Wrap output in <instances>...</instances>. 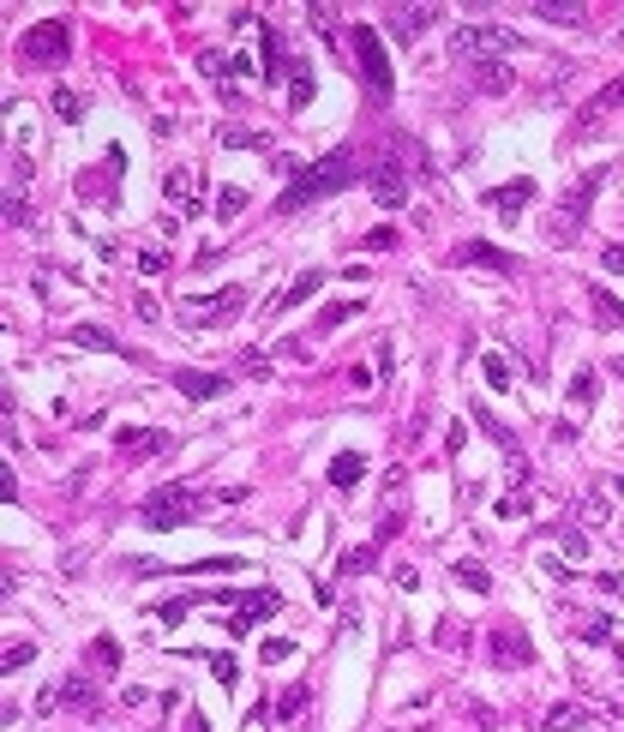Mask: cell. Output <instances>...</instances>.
<instances>
[{"mask_svg":"<svg viewBox=\"0 0 624 732\" xmlns=\"http://www.w3.org/2000/svg\"><path fill=\"white\" fill-rule=\"evenodd\" d=\"M217 145H228V151H265L271 138H265V132H247V127H223V132H217Z\"/></svg>","mask_w":624,"mask_h":732,"instance_id":"obj_30","label":"cell"},{"mask_svg":"<svg viewBox=\"0 0 624 732\" xmlns=\"http://www.w3.org/2000/svg\"><path fill=\"white\" fill-rule=\"evenodd\" d=\"M241 204H247V193H241V186H223V193H217V216H234Z\"/></svg>","mask_w":624,"mask_h":732,"instance_id":"obj_42","label":"cell"},{"mask_svg":"<svg viewBox=\"0 0 624 732\" xmlns=\"http://www.w3.org/2000/svg\"><path fill=\"white\" fill-rule=\"evenodd\" d=\"M169 384H175L186 403H217V397L228 390L223 373H199V366H175V373H169Z\"/></svg>","mask_w":624,"mask_h":732,"instance_id":"obj_10","label":"cell"},{"mask_svg":"<svg viewBox=\"0 0 624 732\" xmlns=\"http://www.w3.org/2000/svg\"><path fill=\"white\" fill-rule=\"evenodd\" d=\"M600 180H606V162H600V169H588V175H576L571 193L552 204V216H547V240H552V247H576V234L588 228V210H595Z\"/></svg>","mask_w":624,"mask_h":732,"instance_id":"obj_2","label":"cell"},{"mask_svg":"<svg viewBox=\"0 0 624 732\" xmlns=\"http://www.w3.org/2000/svg\"><path fill=\"white\" fill-rule=\"evenodd\" d=\"M186 606H193V601H162V606H156V618H162V625H180V618H186Z\"/></svg>","mask_w":624,"mask_h":732,"instance_id":"obj_45","label":"cell"},{"mask_svg":"<svg viewBox=\"0 0 624 732\" xmlns=\"http://www.w3.org/2000/svg\"><path fill=\"white\" fill-rule=\"evenodd\" d=\"M606 636H612V618H588L582 625V642H606Z\"/></svg>","mask_w":624,"mask_h":732,"instance_id":"obj_46","label":"cell"},{"mask_svg":"<svg viewBox=\"0 0 624 732\" xmlns=\"http://www.w3.org/2000/svg\"><path fill=\"white\" fill-rule=\"evenodd\" d=\"M373 564H378V547H354V553L343 558V571H349V577H354V571H373Z\"/></svg>","mask_w":624,"mask_h":732,"instance_id":"obj_40","label":"cell"},{"mask_svg":"<svg viewBox=\"0 0 624 732\" xmlns=\"http://www.w3.org/2000/svg\"><path fill=\"white\" fill-rule=\"evenodd\" d=\"M300 708H306V684H288V690L276 697V714H282V720H295Z\"/></svg>","mask_w":624,"mask_h":732,"instance_id":"obj_37","label":"cell"},{"mask_svg":"<svg viewBox=\"0 0 624 732\" xmlns=\"http://www.w3.org/2000/svg\"><path fill=\"white\" fill-rule=\"evenodd\" d=\"M354 312H360V301H330L325 312H319V325H312V330H319V336H325V330H336V325H349Z\"/></svg>","mask_w":624,"mask_h":732,"instance_id":"obj_31","label":"cell"},{"mask_svg":"<svg viewBox=\"0 0 624 732\" xmlns=\"http://www.w3.org/2000/svg\"><path fill=\"white\" fill-rule=\"evenodd\" d=\"M528 199H534V180H510V186H493V193H486V210L504 216V223H517Z\"/></svg>","mask_w":624,"mask_h":732,"instance_id":"obj_16","label":"cell"},{"mask_svg":"<svg viewBox=\"0 0 624 732\" xmlns=\"http://www.w3.org/2000/svg\"><path fill=\"white\" fill-rule=\"evenodd\" d=\"M271 612H282V594L276 588H247L241 606H234V618H228V636H252V625L271 618Z\"/></svg>","mask_w":624,"mask_h":732,"instance_id":"obj_9","label":"cell"},{"mask_svg":"<svg viewBox=\"0 0 624 732\" xmlns=\"http://www.w3.org/2000/svg\"><path fill=\"white\" fill-rule=\"evenodd\" d=\"M162 264H169V258H162V253H138V271H145V277H156Z\"/></svg>","mask_w":624,"mask_h":732,"instance_id":"obj_51","label":"cell"},{"mask_svg":"<svg viewBox=\"0 0 624 732\" xmlns=\"http://www.w3.org/2000/svg\"><path fill=\"white\" fill-rule=\"evenodd\" d=\"M360 475H367V456L360 451H336L330 456V486H360Z\"/></svg>","mask_w":624,"mask_h":732,"instance_id":"obj_23","label":"cell"},{"mask_svg":"<svg viewBox=\"0 0 624 732\" xmlns=\"http://www.w3.org/2000/svg\"><path fill=\"white\" fill-rule=\"evenodd\" d=\"M241 373H271V366H265V354H258V349H247V354H241Z\"/></svg>","mask_w":624,"mask_h":732,"instance_id":"obj_50","label":"cell"},{"mask_svg":"<svg viewBox=\"0 0 624 732\" xmlns=\"http://www.w3.org/2000/svg\"><path fill=\"white\" fill-rule=\"evenodd\" d=\"M319 288H325V271H300V277L288 282V288H282V295H276L265 312H271V319H276V312H295V306H300V301H312Z\"/></svg>","mask_w":624,"mask_h":732,"instance_id":"obj_18","label":"cell"},{"mask_svg":"<svg viewBox=\"0 0 624 732\" xmlns=\"http://www.w3.org/2000/svg\"><path fill=\"white\" fill-rule=\"evenodd\" d=\"M54 114H60V121H84V97L60 84V91H54Z\"/></svg>","mask_w":624,"mask_h":732,"instance_id":"obj_34","label":"cell"},{"mask_svg":"<svg viewBox=\"0 0 624 732\" xmlns=\"http://www.w3.org/2000/svg\"><path fill=\"white\" fill-rule=\"evenodd\" d=\"M475 84L486 91V97H504V91L517 84V73H510L504 60H480V67H475Z\"/></svg>","mask_w":624,"mask_h":732,"instance_id":"obj_24","label":"cell"},{"mask_svg":"<svg viewBox=\"0 0 624 732\" xmlns=\"http://www.w3.org/2000/svg\"><path fill=\"white\" fill-rule=\"evenodd\" d=\"M73 54V19H43L19 36V60L25 67H60Z\"/></svg>","mask_w":624,"mask_h":732,"instance_id":"obj_5","label":"cell"},{"mask_svg":"<svg viewBox=\"0 0 624 732\" xmlns=\"http://www.w3.org/2000/svg\"><path fill=\"white\" fill-rule=\"evenodd\" d=\"M360 247H367V253H391V247H397V228H373Z\"/></svg>","mask_w":624,"mask_h":732,"instance_id":"obj_43","label":"cell"},{"mask_svg":"<svg viewBox=\"0 0 624 732\" xmlns=\"http://www.w3.org/2000/svg\"><path fill=\"white\" fill-rule=\"evenodd\" d=\"M510 49H523V36L517 30H504V25H456L450 30V54L456 60H504Z\"/></svg>","mask_w":624,"mask_h":732,"instance_id":"obj_3","label":"cell"},{"mask_svg":"<svg viewBox=\"0 0 624 732\" xmlns=\"http://www.w3.org/2000/svg\"><path fill=\"white\" fill-rule=\"evenodd\" d=\"M354 175H360V156H354V151H330V156L306 162V169L288 180V193L276 199V210H282V216H295V210H306V204H319V199H336Z\"/></svg>","mask_w":624,"mask_h":732,"instance_id":"obj_1","label":"cell"},{"mask_svg":"<svg viewBox=\"0 0 624 732\" xmlns=\"http://www.w3.org/2000/svg\"><path fill=\"white\" fill-rule=\"evenodd\" d=\"M258 49H265V54H258V73H265V84H276V78L288 73V60H282V43H276L271 25H265V43H258Z\"/></svg>","mask_w":624,"mask_h":732,"instance_id":"obj_25","label":"cell"},{"mask_svg":"<svg viewBox=\"0 0 624 732\" xmlns=\"http://www.w3.org/2000/svg\"><path fill=\"white\" fill-rule=\"evenodd\" d=\"M493 660L499 666H534V642L523 636V625H499L493 631Z\"/></svg>","mask_w":624,"mask_h":732,"instance_id":"obj_13","label":"cell"},{"mask_svg":"<svg viewBox=\"0 0 624 732\" xmlns=\"http://www.w3.org/2000/svg\"><path fill=\"white\" fill-rule=\"evenodd\" d=\"M588 306H595V319H606V325L624 330V301H619V295H606V288H588Z\"/></svg>","mask_w":624,"mask_h":732,"instance_id":"obj_29","label":"cell"},{"mask_svg":"<svg viewBox=\"0 0 624 732\" xmlns=\"http://www.w3.org/2000/svg\"><path fill=\"white\" fill-rule=\"evenodd\" d=\"M204 660H210V673H217L223 684H234V679H241V666H234V655H204Z\"/></svg>","mask_w":624,"mask_h":732,"instance_id":"obj_44","label":"cell"},{"mask_svg":"<svg viewBox=\"0 0 624 732\" xmlns=\"http://www.w3.org/2000/svg\"><path fill=\"white\" fill-rule=\"evenodd\" d=\"M312 102V73H306V60H288V108H306Z\"/></svg>","mask_w":624,"mask_h":732,"instance_id":"obj_27","label":"cell"},{"mask_svg":"<svg viewBox=\"0 0 624 732\" xmlns=\"http://www.w3.org/2000/svg\"><path fill=\"white\" fill-rule=\"evenodd\" d=\"M480 373H486V384H493V390H510V384H517V366H510V360H504L499 349H493L486 360H480Z\"/></svg>","mask_w":624,"mask_h":732,"instance_id":"obj_28","label":"cell"},{"mask_svg":"<svg viewBox=\"0 0 624 732\" xmlns=\"http://www.w3.org/2000/svg\"><path fill=\"white\" fill-rule=\"evenodd\" d=\"M571 408H576V414H588V408H595V373H588V366L571 379Z\"/></svg>","mask_w":624,"mask_h":732,"instance_id":"obj_33","label":"cell"},{"mask_svg":"<svg viewBox=\"0 0 624 732\" xmlns=\"http://www.w3.org/2000/svg\"><path fill=\"white\" fill-rule=\"evenodd\" d=\"M241 312H247V288H241V282H228V288H217V295H199V301L180 306V319H186V325H199V330L234 325Z\"/></svg>","mask_w":624,"mask_h":732,"instance_id":"obj_8","label":"cell"},{"mask_svg":"<svg viewBox=\"0 0 624 732\" xmlns=\"http://www.w3.org/2000/svg\"><path fill=\"white\" fill-rule=\"evenodd\" d=\"M6 223H12V228L30 223V204H25V199H6Z\"/></svg>","mask_w":624,"mask_h":732,"instance_id":"obj_48","label":"cell"},{"mask_svg":"<svg viewBox=\"0 0 624 732\" xmlns=\"http://www.w3.org/2000/svg\"><path fill=\"white\" fill-rule=\"evenodd\" d=\"M558 547H565V558H588V534H582V529H565V534H558Z\"/></svg>","mask_w":624,"mask_h":732,"instance_id":"obj_39","label":"cell"},{"mask_svg":"<svg viewBox=\"0 0 624 732\" xmlns=\"http://www.w3.org/2000/svg\"><path fill=\"white\" fill-rule=\"evenodd\" d=\"M162 193H169V199H175L186 216H199V210H204L199 193H193V169H169V175H162Z\"/></svg>","mask_w":624,"mask_h":732,"instance_id":"obj_20","label":"cell"},{"mask_svg":"<svg viewBox=\"0 0 624 732\" xmlns=\"http://www.w3.org/2000/svg\"><path fill=\"white\" fill-rule=\"evenodd\" d=\"M456 582H462L469 594H486V588H493V577H486V564H475V558H462V564H456Z\"/></svg>","mask_w":624,"mask_h":732,"instance_id":"obj_32","label":"cell"},{"mask_svg":"<svg viewBox=\"0 0 624 732\" xmlns=\"http://www.w3.org/2000/svg\"><path fill=\"white\" fill-rule=\"evenodd\" d=\"M349 49H354V67H360V78H367V91H373L378 102H391L397 78H391V60H384L378 30H373V25H354V30H349Z\"/></svg>","mask_w":624,"mask_h":732,"instance_id":"obj_6","label":"cell"},{"mask_svg":"<svg viewBox=\"0 0 624 732\" xmlns=\"http://www.w3.org/2000/svg\"><path fill=\"white\" fill-rule=\"evenodd\" d=\"M258 655H265V666H276V660L295 655V642H288V636H271V642H258Z\"/></svg>","mask_w":624,"mask_h":732,"instance_id":"obj_38","label":"cell"},{"mask_svg":"<svg viewBox=\"0 0 624 732\" xmlns=\"http://www.w3.org/2000/svg\"><path fill=\"white\" fill-rule=\"evenodd\" d=\"M73 349H97V354H126L121 342H115V336H108V330L102 325H73Z\"/></svg>","mask_w":624,"mask_h":732,"instance_id":"obj_26","label":"cell"},{"mask_svg":"<svg viewBox=\"0 0 624 732\" xmlns=\"http://www.w3.org/2000/svg\"><path fill=\"white\" fill-rule=\"evenodd\" d=\"M588 720H595V708H582V703H552L547 720H541V732H582Z\"/></svg>","mask_w":624,"mask_h":732,"instance_id":"obj_19","label":"cell"},{"mask_svg":"<svg viewBox=\"0 0 624 732\" xmlns=\"http://www.w3.org/2000/svg\"><path fill=\"white\" fill-rule=\"evenodd\" d=\"M475 427L486 432V438H493V445H499V451L510 456V462H517V456H523V451H517V438H510V432H504V421H499V414H493V408H486V403H475Z\"/></svg>","mask_w":624,"mask_h":732,"instance_id":"obj_21","label":"cell"},{"mask_svg":"<svg viewBox=\"0 0 624 732\" xmlns=\"http://www.w3.org/2000/svg\"><path fill=\"white\" fill-rule=\"evenodd\" d=\"M619 655H624V649H619Z\"/></svg>","mask_w":624,"mask_h":732,"instance_id":"obj_53","label":"cell"},{"mask_svg":"<svg viewBox=\"0 0 624 732\" xmlns=\"http://www.w3.org/2000/svg\"><path fill=\"white\" fill-rule=\"evenodd\" d=\"M432 19H438V6H391V12H384V30H391L397 43H415Z\"/></svg>","mask_w":624,"mask_h":732,"instance_id":"obj_14","label":"cell"},{"mask_svg":"<svg viewBox=\"0 0 624 732\" xmlns=\"http://www.w3.org/2000/svg\"><path fill=\"white\" fill-rule=\"evenodd\" d=\"M528 510H534L528 492H504V499H499V516H528Z\"/></svg>","mask_w":624,"mask_h":732,"instance_id":"obj_41","label":"cell"},{"mask_svg":"<svg viewBox=\"0 0 624 732\" xmlns=\"http://www.w3.org/2000/svg\"><path fill=\"white\" fill-rule=\"evenodd\" d=\"M619 108H624V73L612 78V84H600L595 97L582 102V114H576V138H582V132H595L600 121H606V114H619Z\"/></svg>","mask_w":624,"mask_h":732,"instance_id":"obj_11","label":"cell"},{"mask_svg":"<svg viewBox=\"0 0 624 732\" xmlns=\"http://www.w3.org/2000/svg\"><path fill=\"white\" fill-rule=\"evenodd\" d=\"M534 19H547V25H588V6H571V0H534Z\"/></svg>","mask_w":624,"mask_h":732,"instance_id":"obj_22","label":"cell"},{"mask_svg":"<svg viewBox=\"0 0 624 732\" xmlns=\"http://www.w3.org/2000/svg\"><path fill=\"white\" fill-rule=\"evenodd\" d=\"M199 510H204V499L193 486H156L145 505H138V523H145V529H186Z\"/></svg>","mask_w":624,"mask_h":732,"instance_id":"obj_4","label":"cell"},{"mask_svg":"<svg viewBox=\"0 0 624 732\" xmlns=\"http://www.w3.org/2000/svg\"><path fill=\"white\" fill-rule=\"evenodd\" d=\"M600 271H612V277H624V247H606V253H600Z\"/></svg>","mask_w":624,"mask_h":732,"instance_id":"obj_47","label":"cell"},{"mask_svg":"<svg viewBox=\"0 0 624 732\" xmlns=\"http://www.w3.org/2000/svg\"><path fill=\"white\" fill-rule=\"evenodd\" d=\"M402 145H408V138H391V151L367 162V186H373V199L384 204V210H397V204L408 199V162H402Z\"/></svg>","mask_w":624,"mask_h":732,"instance_id":"obj_7","label":"cell"},{"mask_svg":"<svg viewBox=\"0 0 624 732\" xmlns=\"http://www.w3.org/2000/svg\"><path fill=\"white\" fill-rule=\"evenodd\" d=\"M450 264H480V271H499V277H517V258L504 247H486V240H456Z\"/></svg>","mask_w":624,"mask_h":732,"instance_id":"obj_12","label":"cell"},{"mask_svg":"<svg viewBox=\"0 0 624 732\" xmlns=\"http://www.w3.org/2000/svg\"><path fill=\"white\" fill-rule=\"evenodd\" d=\"M282 354H288V360H312V342H300V336H288V342H282Z\"/></svg>","mask_w":624,"mask_h":732,"instance_id":"obj_49","label":"cell"},{"mask_svg":"<svg viewBox=\"0 0 624 732\" xmlns=\"http://www.w3.org/2000/svg\"><path fill=\"white\" fill-rule=\"evenodd\" d=\"M115 451H126V456H156V451H175V438H169V432H156V427H121V432H115Z\"/></svg>","mask_w":624,"mask_h":732,"instance_id":"obj_15","label":"cell"},{"mask_svg":"<svg viewBox=\"0 0 624 732\" xmlns=\"http://www.w3.org/2000/svg\"><path fill=\"white\" fill-rule=\"evenodd\" d=\"M54 697H60V708H78V714H97V708H102L97 684L84 679V673H67V679L54 684Z\"/></svg>","mask_w":624,"mask_h":732,"instance_id":"obj_17","label":"cell"},{"mask_svg":"<svg viewBox=\"0 0 624 732\" xmlns=\"http://www.w3.org/2000/svg\"><path fill=\"white\" fill-rule=\"evenodd\" d=\"M186 732H210V727H204V714H186Z\"/></svg>","mask_w":624,"mask_h":732,"instance_id":"obj_52","label":"cell"},{"mask_svg":"<svg viewBox=\"0 0 624 732\" xmlns=\"http://www.w3.org/2000/svg\"><path fill=\"white\" fill-rule=\"evenodd\" d=\"M91 660H97L102 673H115V666H121V642H115V636H97V642H91Z\"/></svg>","mask_w":624,"mask_h":732,"instance_id":"obj_35","label":"cell"},{"mask_svg":"<svg viewBox=\"0 0 624 732\" xmlns=\"http://www.w3.org/2000/svg\"><path fill=\"white\" fill-rule=\"evenodd\" d=\"M30 660H36V642H6L0 666H6V673H19V666H30Z\"/></svg>","mask_w":624,"mask_h":732,"instance_id":"obj_36","label":"cell"}]
</instances>
